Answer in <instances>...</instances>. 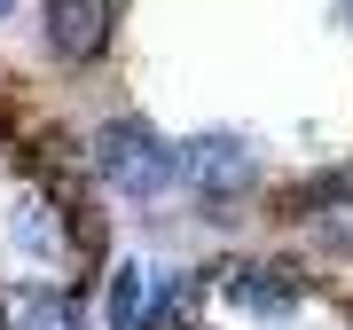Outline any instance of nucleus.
I'll use <instances>...</instances> for the list:
<instances>
[{"label": "nucleus", "instance_id": "1", "mask_svg": "<svg viewBox=\"0 0 353 330\" xmlns=\"http://www.w3.org/2000/svg\"><path fill=\"white\" fill-rule=\"evenodd\" d=\"M87 173L126 204H165L181 189V142L165 126H150V118L118 110V118H102L87 134Z\"/></svg>", "mask_w": 353, "mask_h": 330}, {"label": "nucleus", "instance_id": "2", "mask_svg": "<svg viewBox=\"0 0 353 330\" xmlns=\"http://www.w3.org/2000/svg\"><path fill=\"white\" fill-rule=\"evenodd\" d=\"M181 189H196V204L212 220H236L267 189V165H259V150L236 126H204V134L181 142Z\"/></svg>", "mask_w": 353, "mask_h": 330}, {"label": "nucleus", "instance_id": "4", "mask_svg": "<svg viewBox=\"0 0 353 330\" xmlns=\"http://www.w3.org/2000/svg\"><path fill=\"white\" fill-rule=\"evenodd\" d=\"M275 220H290L314 252L353 260V173L330 165V173H306V181H290V189H275Z\"/></svg>", "mask_w": 353, "mask_h": 330}, {"label": "nucleus", "instance_id": "6", "mask_svg": "<svg viewBox=\"0 0 353 330\" xmlns=\"http://www.w3.org/2000/svg\"><path fill=\"white\" fill-rule=\"evenodd\" d=\"M0 330H87V299L71 283H8L0 291Z\"/></svg>", "mask_w": 353, "mask_h": 330}, {"label": "nucleus", "instance_id": "5", "mask_svg": "<svg viewBox=\"0 0 353 330\" xmlns=\"http://www.w3.org/2000/svg\"><path fill=\"white\" fill-rule=\"evenodd\" d=\"M118 16L126 0H39V48L63 71H94L118 48Z\"/></svg>", "mask_w": 353, "mask_h": 330}, {"label": "nucleus", "instance_id": "8", "mask_svg": "<svg viewBox=\"0 0 353 330\" xmlns=\"http://www.w3.org/2000/svg\"><path fill=\"white\" fill-rule=\"evenodd\" d=\"M16 8H24V0H0V16H16Z\"/></svg>", "mask_w": 353, "mask_h": 330}, {"label": "nucleus", "instance_id": "3", "mask_svg": "<svg viewBox=\"0 0 353 330\" xmlns=\"http://www.w3.org/2000/svg\"><path fill=\"white\" fill-rule=\"evenodd\" d=\"M204 283H212V299H228L236 315H252V322H290L306 307V291H314V275H306L299 260H283V252H228L204 267Z\"/></svg>", "mask_w": 353, "mask_h": 330}, {"label": "nucleus", "instance_id": "7", "mask_svg": "<svg viewBox=\"0 0 353 330\" xmlns=\"http://www.w3.org/2000/svg\"><path fill=\"white\" fill-rule=\"evenodd\" d=\"M150 267L141 260H110L102 267V330H141V315H150Z\"/></svg>", "mask_w": 353, "mask_h": 330}]
</instances>
